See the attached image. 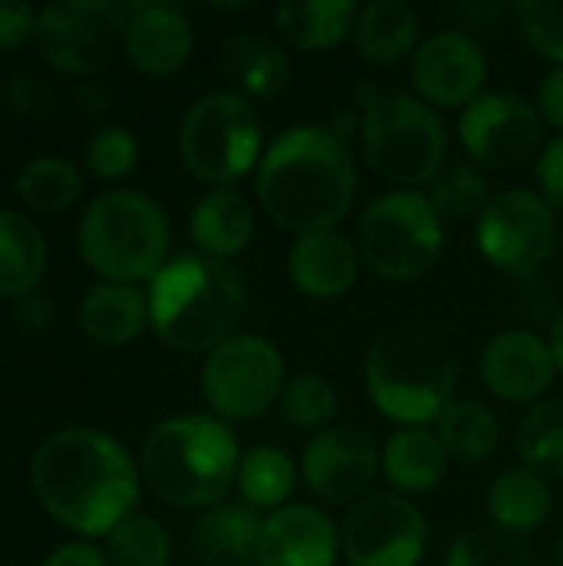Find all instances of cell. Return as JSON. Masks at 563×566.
<instances>
[{"instance_id":"6da1fadb","label":"cell","mask_w":563,"mask_h":566,"mask_svg":"<svg viewBox=\"0 0 563 566\" xmlns=\"http://www.w3.org/2000/svg\"><path fill=\"white\" fill-rule=\"evenodd\" d=\"M139 471L129 451L93 428L50 434L30 464L40 507L63 527L100 537L123 524L139 501Z\"/></svg>"},{"instance_id":"7a4b0ae2","label":"cell","mask_w":563,"mask_h":566,"mask_svg":"<svg viewBox=\"0 0 563 566\" xmlns=\"http://www.w3.org/2000/svg\"><path fill=\"white\" fill-rule=\"evenodd\" d=\"M358 189L348 139L332 126H292L279 133L256 166V199L285 232L309 235L335 229Z\"/></svg>"},{"instance_id":"3957f363","label":"cell","mask_w":563,"mask_h":566,"mask_svg":"<svg viewBox=\"0 0 563 566\" xmlns=\"http://www.w3.org/2000/svg\"><path fill=\"white\" fill-rule=\"evenodd\" d=\"M249 312V289L236 265L183 252L149 282V325L183 355H209L236 338Z\"/></svg>"},{"instance_id":"277c9868","label":"cell","mask_w":563,"mask_h":566,"mask_svg":"<svg viewBox=\"0 0 563 566\" xmlns=\"http://www.w3.org/2000/svg\"><path fill=\"white\" fill-rule=\"evenodd\" d=\"M239 438L216 415H176L163 421L139 454V474L149 491L186 511L222 504L239 478Z\"/></svg>"},{"instance_id":"5b68a950","label":"cell","mask_w":563,"mask_h":566,"mask_svg":"<svg viewBox=\"0 0 563 566\" xmlns=\"http://www.w3.org/2000/svg\"><path fill=\"white\" fill-rule=\"evenodd\" d=\"M365 395L372 408L402 424L428 428L455 405L458 361L428 328H395L365 355Z\"/></svg>"},{"instance_id":"8992f818","label":"cell","mask_w":563,"mask_h":566,"mask_svg":"<svg viewBox=\"0 0 563 566\" xmlns=\"http://www.w3.org/2000/svg\"><path fill=\"white\" fill-rule=\"evenodd\" d=\"M80 255L106 282H153L169 262V219L163 206L133 189L96 196L80 219Z\"/></svg>"},{"instance_id":"52a82bcc","label":"cell","mask_w":563,"mask_h":566,"mask_svg":"<svg viewBox=\"0 0 563 566\" xmlns=\"http://www.w3.org/2000/svg\"><path fill=\"white\" fill-rule=\"evenodd\" d=\"M358 136L375 176L398 189L428 186L448 163V133L418 96L358 86Z\"/></svg>"},{"instance_id":"ba28073f","label":"cell","mask_w":563,"mask_h":566,"mask_svg":"<svg viewBox=\"0 0 563 566\" xmlns=\"http://www.w3.org/2000/svg\"><path fill=\"white\" fill-rule=\"evenodd\" d=\"M362 265L385 282H415L428 275L445 252V219L425 192L392 189L365 206L355 226Z\"/></svg>"},{"instance_id":"9c48e42d","label":"cell","mask_w":563,"mask_h":566,"mask_svg":"<svg viewBox=\"0 0 563 566\" xmlns=\"http://www.w3.org/2000/svg\"><path fill=\"white\" fill-rule=\"evenodd\" d=\"M262 123L246 96L216 90L196 99L179 123L183 166L212 189H229L262 159Z\"/></svg>"},{"instance_id":"30bf717a","label":"cell","mask_w":563,"mask_h":566,"mask_svg":"<svg viewBox=\"0 0 563 566\" xmlns=\"http://www.w3.org/2000/svg\"><path fill=\"white\" fill-rule=\"evenodd\" d=\"M202 395L219 421H252L279 405L289 378L282 352L262 335H236L202 361Z\"/></svg>"},{"instance_id":"8fae6325","label":"cell","mask_w":563,"mask_h":566,"mask_svg":"<svg viewBox=\"0 0 563 566\" xmlns=\"http://www.w3.org/2000/svg\"><path fill=\"white\" fill-rule=\"evenodd\" d=\"M478 252L508 275H531L557 249V212L534 189H501L475 226Z\"/></svg>"},{"instance_id":"7c38bea8","label":"cell","mask_w":563,"mask_h":566,"mask_svg":"<svg viewBox=\"0 0 563 566\" xmlns=\"http://www.w3.org/2000/svg\"><path fill=\"white\" fill-rule=\"evenodd\" d=\"M126 13L110 0H56L37 13V50L63 73H96L123 50Z\"/></svg>"},{"instance_id":"4fadbf2b","label":"cell","mask_w":563,"mask_h":566,"mask_svg":"<svg viewBox=\"0 0 563 566\" xmlns=\"http://www.w3.org/2000/svg\"><path fill=\"white\" fill-rule=\"evenodd\" d=\"M428 547V521L411 497L375 491L342 521V557L348 566H418Z\"/></svg>"},{"instance_id":"5bb4252c","label":"cell","mask_w":563,"mask_h":566,"mask_svg":"<svg viewBox=\"0 0 563 566\" xmlns=\"http://www.w3.org/2000/svg\"><path fill=\"white\" fill-rule=\"evenodd\" d=\"M458 139L478 166L514 169L544 146V119L521 93H481L458 119Z\"/></svg>"},{"instance_id":"9a60e30c","label":"cell","mask_w":563,"mask_h":566,"mask_svg":"<svg viewBox=\"0 0 563 566\" xmlns=\"http://www.w3.org/2000/svg\"><path fill=\"white\" fill-rule=\"evenodd\" d=\"M299 474L325 504H358L375 494L382 478V448L372 434L348 424H329L302 451Z\"/></svg>"},{"instance_id":"2e32d148","label":"cell","mask_w":563,"mask_h":566,"mask_svg":"<svg viewBox=\"0 0 563 566\" xmlns=\"http://www.w3.org/2000/svg\"><path fill=\"white\" fill-rule=\"evenodd\" d=\"M411 83L431 109H468L488 83V56L465 30L431 33L411 56Z\"/></svg>"},{"instance_id":"e0dca14e","label":"cell","mask_w":563,"mask_h":566,"mask_svg":"<svg viewBox=\"0 0 563 566\" xmlns=\"http://www.w3.org/2000/svg\"><path fill=\"white\" fill-rule=\"evenodd\" d=\"M557 378L551 342L528 328L498 332L481 352V381L504 405H538Z\"/></svg>"},{"instance_id":"ac0fdd59","label":"cell","mask_w":563,"mask_h":566,"mask_svg":"<svg viewBox=\"0 0 563 566\" xmlns=\"http://www.w3.org/2000/svg\"><path fill=\"white\" fill-rule=\"evenodd\" d=\"M342 527L315 504H285L262 517L256 566H335Z\"/></svg>"},{"instance_id":"d6986e66","label":"cell","mask_w":563,"mask_h":566,"mask_svg":"<svg viewBox=\"0 0 563 566\" xmlns=\"http://www.w3.org/2000/svg\"><path fill=\"white\" fill-rule=\"evenodd\" d=\"M119 7L129 20L123 53L139 73L173 76L189 63L196 36L183 10L169 3H119Z\"/></svg>"},{"instance_id":"ffe728a7","label":"cell","mask_w":563,"mask_h":566,"mask_svg":"<svg viewBox=\"0 0 563 566\" xmlns=\"http://www.w3.org/2000/svg\"><path fill=\"white\" fill-rule=\"evenodd\" d=\"M285 265H289L292 285L305 298L335 302L352 292L358 269H362V255H358L355 239H348L338 229H325V232L299 235L289 245Z\"/></svg>"},{"instance_id":"44dd1931","label":"cell","mask_w":563,"mask_h":566,"mask_svg":"<svg viewBox=\"0 0 563 566\" xmlns=\"http://www.w3.org/2000/svg\"><path fill=\"white\" fill-rule=\"evenodd\" d=\"M262 517L249 504H216L202 511L189 534V551L199 566H256Z\"/></svg>"},{"instance_id":"7402d4cb","label":"cell","mask_w":563,"mask_h":566,"mask_svg":"<svg viewBox=\"0 0 563 566\" xmlns=\"http://www.w3.org/2000/svg\"><path fill=\"white\" fill-rule=\"evenodd\" d=\"M189 235L202 255L229 262L249 249L256 212L239 189H209L189 216Z\"/></svg>"},{"instance_id":"603a6c76","label":"cell","mask_w":563,"mask_h":566,"mask_svg":"<svg viewBox=\"0 0 563 566\" xmlns=\"http://www.w3.org/2000/svg\"><path fill=\"white\" fill-rule=\"evenodd\" d=\"M222 76L246 99H272L289 83V53L265 33H232L219 53Z\"/></svg>"},{"instance_id":"cb8c5ba5","label":"cell","mask_w":563,"mask_h":566,"mask_svg":"<svg viewBox=\"0 0 563 566\" xmlns=\"http://www.w3.org/2000/svg\"><path fill=\"white\" fill-rule=\"evenodd\" d=\"M448 451L428 428H402L382 448V478L402 497L431 494L448 474Z\"/></svg>"},{"instance_id":"d4e9b609","label":"cell","mask_w":563,"mask_h":566,"mask_svg":"<svg viewBox=\"0 0 563 566\" xmlns=\"http://www.w3.org/2000/svg\"><path fill=\"white\" fill-rule=\"evenodd\" d=\"M149 322V295L136 285L103 282L80 302V328L103 348L129 345Z\"/></svg>"},{"instance_id":"484cf974","label":"cell","mask_w":563,"mask_h":566,"mask_svg":"<svg viewBox=\"0 0 563 566\" xmlns=\"http://www.w3.org/2000/svg\"><path fill=\"white\" fill-rule=\"evenodd\" d=\"M488 514L491 524L508 531V534H531L541 524H548L551 511H554V491L551 481L541 478L531 468H508L501 471L491 488H488Z\"/></svg>"},{"instance_id":"4316f807","label":"cell","mask_w":563,"mask_h":566,"mask_svg":"<svg viewBox=\"0 0 563 566\" xmlns=\"http://www.w3.org/2000/svg\"><path fill=\"white\" fill-rule=\"evenodd\" d=\"M418 13L402 0H372L355 17V50L368 63H398L415 56L418 43Z\"/></svg>"},{"instance_id":"83f0119b","label":"cell","mask_w":563,"mask_h":566,"mask_svg":"<svg viewBox=\"0 0 563 566\" xmlns=\"http://www.w3.org/2000/svg\"><path fill=\"white\" fill-rule=\"evenodd\" d=\"M358 7L352 0H305V3H279L275 30L282 40L302 53L335 50L355 30Z\"/></svg>"},{"instance_id":"f1b7e54d","label":"cell","mask_w":563,"mask_h":566,"mask_svg":"<svg viewBox=\"0 0 563 566\" xmlns=\"http://www.w3.org/2000/svg\"><path fill=\"white\" fill-rule=\"evenodd\" d=\"M46 272V242L40 229L10 209H0V295L23 298Z\"/></svg>"},{"instance_id":"f546056e","label":"cell","mask_w":563,"mask_h":566,"mask_svg":"<svg viewBox=\"0 0 563 566\" xmlns=\"http://www.w3.org/2000/svg\"><path fill=\"white\" fill-rule=\"evenodd\" d=\"M299 478L302 474H299L295 461L289 458V451H282L279 444H256L252 451L242 454L236 488L242 494V504L272 514V511L292 504Z\"/></svg>"},{"instance_id":"4dcf8cb0","label":"cell","mask_w":563,"mask_h":566,"mask_svg":"<svg viewBox=\"0 0 563 566\" xmlns=\"http://www.w3.org/2000/svg\"><path fill=\"white\" fill-rule=\"evenodd\" d=\"M435 434L445 444L451 461L481 464L498 451L501 424H498V418H494V411L488 405H481L475 398H461L438 418Z\"/></svg>"},{"instance_id":"1f68e13d","label":"cell","mask_w":563,"mask_h":566,"mask_svg":"<svg viewBox=\"0 0 563 566\" xmlns=\"http://www.w3.org/2000/svg\"><path fill=\"white\" fill-rule=\"evenodd\" d=\"M521 464L538 471L541 478L563 481V395L541 398L528 408L514 434Z\"/></svg>"},{"instance_id":"d6a6232c","label":"cell","mask_w":563,"mask_h":566,"mask_svg":"<svg viewBox=\"0 0 563 566\" xmlns=\"http://www.w3.org/2000/svg\"><path fill=\"white\" fill-rule=\"evenodd\" d=\"M425 196H428V202L435 206V212L445 222L481 219L484 206L491 202L488 176L481 172V166H475L468 159L445 163L441 172L428 182V192Z\"/></svg>"},{"instance_id":"836d02e7","label":"cell","mask_w":563,"mask_h":566,"mask_svg":"<svg viewBox=\"0 0 563 566\" xmlns=\"http://www.w3.org/2000/svg\"><path fill=\"white\" fill-rule=\"evenodd\" d=\"M83 189L80 169L63 156H43L20 169L17 192L37 212H60L66 209Z\"/></svg>"},{"instance_id":"e575fe53","label":"cell","mask_w":563,"mask_h":566,"mask_svg":"<svg viewBox=\"0 0 563 566\" xmlns=\"http://www.w3.org/2000/svg\"><path fill=\"white\" fill-rule=\"evenodd\" d=\"M106 560L110 566H169L173 541L166 527L153 517L129 514L106 534Z\"/></svg>"},{"instance_id":"d590c367","label":"cell","mask_w":563,"mask_h":566,"mask_svg":"<svg viewBox=\"0 0 563 566\" xmlns=\"http://www.w3.org/2000/svg\"><path fill=\"white\" fill-rule=\"evenodd\" d=\"M279 411L282 421L292 431H325L329 421L338 411V391L329 378L315 375V371H302L295 378H289L282 398H279Z\"/></svg>"},{"instance_id":"8d00e7d4","label":"cell","mask_w":563,"mask_h":566,"mask_svg":"<svg viewBox=\"0 0 563 566\" xmlns=\"http://www.w3.org/2000/svg\"><path fill=\"white\" fill-rule=\"evenodd\" d=\"M445 566H534V551L524 537L508 534L494 524L471 527L451 544Z\"/></svg>"},{"instance_id":"74e56055","label":"cell","mask_w":563,"mask_h":566,"mask_svg":"<svg viewBox=\"0 0 563 566\" xmlns=\"http://www.w3.org/2000/svg\"><path fill=\"white\" fill-rule=\"evenodd\" d=\"M514 17L524 40L554 66H563V0H524L514 7Z\"/></svg>"},{"instance_id":"f35d334b","label":"cell","mask_w":563,"mask_h":566,"mask_svg":"<svg viewBox=\"0 0 563 566\" xmlns=\"http://www.w3.org/2000/svg\"><path fill=\"white\" fill-rule=\"evenodd\" d=\"M136 159H139V146L133 139V133L123 129V126L100 129L90 139V146H86V166L100 179H123V176H129Z\"/></svg>"},{"instance_id":"ab89813d","label":"cell","mask_w":563,"mask_h":566,"mask_svg":"<svg viewBox=\"0 0 563 566\" xmlns=\"http://www.w3.org/2000/svg\"><path fill=\"white\" fill-rule=\"evenodd\" d=\"M538 186L554 212H563V136L551 139L538 156Z\"/></svg>"},{"instance_id":"60d3db41","label":"cell","mask_w":563,"mask_h":566,"mask_svg":"<svg viewBox=\"0 0 563 566\" xmlns=\"http://www.w3.org/2000/svg\"><path fill=\"white\" fill-rule=\"evenodd\" d=\"M37 33V13L27 3H0V53L23 46Z\"/></svg>"},{"instance_id":"b9f144b4","label":"cell","mask_w":563,"mask_h":566,"mask_svg":"<svg viewBox=\"0 0 563 566\" xmlns=\"http://www.w3.org/2000/svg\"><path fill=\"white\" fill-rule=\"evenodd\" d=\"M538 113L544 119V126L561 129L563 136V66H554L538 90Z\"/></svg>"},{"instance_id":"7bdbcfd3","label":"cell","mask_w":563,"mask_h":566,"mask_svg":"<svg viewBox=\"0 0 563 566\" xmlns=\"http://www.w3.org/2000/svg\"><path fill=\"white\" fill-rule=\"evenodd\" d=\"M40 566H110V560L93 544H63Z\"/></svg>"},{"instance_id":"ee69618b","label":"cell","mask_w":563,"mask_h":566,"mask_svg":"<svg viewBox=\"0 0 563 566\" xmlns=\"http://www.w3.org/2000/svg\"><path fill=\"white\" fill-rule=\"evenodd\" d=\"M548 342H551V352H554L557 371H561V375H563V308H561V312H557L554 325H551V335H548Z\"/></svg>"}]
</instances>
